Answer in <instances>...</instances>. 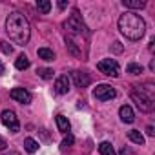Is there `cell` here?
I'll return each mask as SVG.
<instances>
[{
	"label": "cell",
	"mask_w": 155,
	"mask_h": 155,
	"mask_svg": "<svg viewBox=\"0 0 155 155\" xmlns=\"http://www.w3.org/2000/svg\"><path fill=\"white\" fill-rule=\"evenodd\" d=\"M75 142V139H73V135L71 133H68L66 137H64V140H62V148H68V146H71Z\"/></svg>",
	"instance_id": "24"
},
{
	"label": "cell",
	"mask_w": 155,
	"mask_h": 155,
	"mask_svg": "<svg viewBox=\"0 0 155 155\" xmlns=\"http://www.w3.org/2000/svg\"><path fill=\"white\" fill-rule=\"evenodd\" d=\"M4 71H6V69H4V64L0 62V75H4Z\"/></svg>",
	"instance_id": "30"
},
{
	"label": "cell",
	"mask_w": 155,
	"mask_h": 155,
	"mask_svg": "<svg viewBox=\"0 0 155 155\" xmlns=\"http://www.w3.org/2000/svg\"><path fill=\"white\" fill-rule=\"evenodd\" d=\"M37 55H38L42 60H55V53H53V49H49V48H40V49L37 51Z\"/></svg>",
	"instance_id": "15"
},
{
	"label": "cell",
	"mask_w": 155,
	"mask_h": 155,
	"mask_svg": "<svg viewBox=\"0 0 155 155\" xmlns=\"http://www.w3.org/2000/svg\"><path fill=\"white\" fill-rule=\"evenodd\" d=\"M57 126H58V131L62 133H69V120L64 117V115H57Z\"/></svg>",
	"instance_id": "12"
},
{
	"label": "cell",
	"mask_w": 155,
	"mask_h": 155,
	"mask_svg": "<svg viewBox=\"0 0 155 155\" xmlns=\"http://www.w3.org/2000/svg\"><path fill=\"white\" fill-rule=\"evenodd\" d=\"M119 31L130 40H139L146 33V24L139 15L126 11L124 15L119 17Z\"/></svg>",
	"instance_id": "2"
},
{
	"label": "cell",
	"mask_w": 155,
	"mask_h": 155,
	"mask_svg": "<svg viewBox=\"0 0 155 155\" xmlns=\"http://www.w3.org/2000/svg\"><path fill=\"white\" fill-rule=\"evenodd\" d=\"M0 49H2L6 55H11V53H13V46H11L8 40H0Z\"/></svg>",
	"instance_id": "22"
},
{
	"label": "cell",
	"mask_w": 155,
	"mask_h": 155,
	"mask_svg": "<svg viewBox=\"0 0 155 155\" xmlns=\"http://www.w3.org/2000/svg\"><path fill=\"white\" fill-rule=\"evenodd\" d=\"M37 9H38L42 15H46V13H49V9H51V2H49V0H38V2H37Z\"/></svg>",
	"instance_id": "18"
},
{
	"label": "cell",
	"mask_w": 155,
	"mask_h": 155,
	"mask_svg": "<svg viewBox=\"0 0 155 155\" xmlns=\"http://www.w3.org/2000/svg\"><path fill=\"white\" fill-rule=\"evenodd\" d=\"M128 139L131 140V142H135V144H144V137H142V133L139 131V130H131V131H128Z\"/></svg>",
	"instance_id": "14"
},
{
	"label": "cell",
	"mask_w": 155,
	"mask_h": 155,
	"mask_svg": "<svg viewBox=\"0 0 155 155\" xmlns=\"http://www.w3.org/2000/svg\"><path fill=\"white\" fill-rule=\"evenodd\" d=\"M6 31L9 35V38L18 44V46H26L29 42V37H31V28H29V22L28 18L18 13V11H13L8 20H6Z\"/></svg>",
	"instance_id": "1"
},
{
	"label": "cell",
	"mask_w": 155,
	"mask_h": 155,
	"mask_svg": "<svg viewBox=\"0 0 155 155\" xmlns=\"http://www.w3.org/2000/svg\"><path fill=\"white\" fill-rule=\"evenodd\" d=\"M6 146H8V144H6V140L0 137V150H6Z\"/></svg>",
	"instance_id": "27"
},
{
	"label": "cell",
	"mask_w": 155,
	"mask_h": 155,
	"mask_svg": "<svg viewBox=\"0 0 155 155\" xmlns=\"http://www.w3.org/2000/svg\"><path fill=\"white\" fill-rule=\"evenodd\" d=\"M126 71H128L130 75H140V73H142V66H140V64H135V62H131V64H128Z\"/></svg>",
	"instance_id": "20"
},
{
	"label": "cell",
	"mask_w": 155,
	"mask_h": 155,
	"mask_svg": "<svg viewBox=\"0 0 155 155\" xmlns=\"http://www.w3.org/2000/svg\"><path fill=\"white\" fill-rule=\"evenodd\" d=\"M119 117H120L122 122H128V124H131V122L135 120V113H133V110H131L128 104L120 106V110H119Z\"/></svg>",
	"instance_id": "11"
},
{
	"label": "cell",
	"mask_w": 155,
	"mask_h": 155,
	"mask_svg": "<svg viewBox=\"0 0 155 155\" xmlns=\"http://www.w3.org/2000/svg\"><path fill=\"white\" fill-rule=\"evenodd\" d=\"M2 122H4V126H6L11 133H17V131L20 130V122H18L15 111H11V110H4V111H2Z\"/></svg>",
	"instance_id": "7"
},
{
	"label": "cell",
	"mask_w": 155,
	"mask_h": 155,
	"mask_svg": "<svg viewBox=\"0 0 155 155\" xmlns=\"http://www.w3.org/2000/svg\"><path fill=\"white\" fill-rule=\"evenodd\" d=\"M9 97H11L13 101L20 102V104H29V102H31V93H29L28 90H24V88H15V90H11V91H9Z\"/></svg>",
	"instance_id": "8"
},
{
	"label": "cell",
	"mask_w": 155,
	"mask_h": 155,
	"mask_svg": "<svg viewBox=\"0 0 155 155\" xmlns=\"http://www.w3.org/2000/svg\"><path fill=\"white\" fill-rule=\"evenodd\" d=\"M9 155H18V153H15V151H13V153H9Z\"/></svg>",
	"instance_id": "32"
},
{
	"label": "cell",
	"mask_w": 155,
	"mask_h": 155,
	"mask_svg": "<svg viewBox=\"0 0 155 155\" xmlns=\"http://www.w3.org/2000/svg\"><path fill=\"white\" fill-rule=\"evenodd\" d=\"M146 133H148L150 137H153V135H155V131H153V126H148V128H146Z\"/></svg>",
	"instance_id": "26"
},
{
	"label": "cell",
	"mask_w": 155,
	"mask_h": 155,
	"mask_svg": "<svg viewBox=\"0 0 155 155\" xmlns=\"http://www.w3.org/2000/svg\"><path fill=\"white\" fill-rule=\"evenodd\" d=\"M64 28L68 29V33H71V35H88V28L84 26V22H82V18H81V15H79V11H73V15L64 22Z\"/></svg>",
	"instance_id": "4"
},
{
	"label": "cell",
	"mask_w": 155,
	"mask_h": 155,
	"mask_svg": "<svg viewBox=\"0 0 155 155\" xmlns=\"http://www.w3.org/2000/svg\"><path fill=\"white\" fill-rule=\"evenodd\" d=\"M117 95V91H115V88H111L110 84H99L95 90H93V97L97 99V101H111L113 97Z\"/></svg>",
	"instance_id": "6"
},
{
	"label": "cell",
	"mask_w": 155,
	"mask_h": 155,
	"mask_svg": "<svg viewBox=\"0 0 155 155\" xmlns=\"http://www.w3.org/2000/svg\"><path fill=\"white\" fill-rule=\"evenodd\" d=\"M130 97H131V101L137 104V108H139L140 111H151V110H153V97L148 95L140 86H135V88L130 91Z\"/></svg>",
	"instance_id": "3"
},
{
	"label": "cell",
	"mask_w": 155,
	"mask_h": 155,
	"mask_svg": "<svg viewBox=\"0 0 155 155\" xmlns=\"http://www.w3.org/2000/svg\"><path fill=\"white\" fill-rule=\"evenodd\" d=\"M55 91L58 95H66L69 91V79H68V75H60L58 79L55 81Z\"/></svg>",
	"instance_id": "10"
},
{
	"label": "cell",
	"mask_w": 155,
	"mask_h": 155,
	"mask_svg": "<svg viewBox=\"0 0 155 155\" xmlns=\"http://www.w3.org/2000/svg\"><path fill=\"white\" fill-rule=\"evenodd\" d=\"M24 148H26V151H28V153H35V151L38 150V142H37L35 139L28 137V139L24 140Z\"/></svg>",
	"instance_id": "16"
},
{
	"label": "cell",
	"mask_w": 155,
	"mask_h": 155,
	"mask_svg": "<svg viewBox=\"0 0 155 155\" xmlns=\"http://www.w3.org/2000/svg\"><path fill=\"white\" fill-rule=\"evenodd\" d=\"M66 6H68V2H66V0H60V2H58V8H60V9H64Z\"/></svg>",
	"instance_id": "28"
},
{
	"label": "cell",
	"mask_w": 155,
	"mask_h": 155,
	"mask_svg": "<svg viewBox=\"0 0 155 155\" xmlns=\"http://www.w3.org/2000/svg\"><path fill=\"white\" fill-rule=\"evenodd\" d=\"M153 44H155V40L151 38V40H150V51H153Z\"/></svg>",
	"instance_id": "31"
},
{
	"label": "cell",
	"mask_w": 155,
	"mask_h": 155,
	"mask_svg": "<svg viewBox=\"0 0 155 155\" xmlns=\"http://www.w3.org/2000/svg\"><path fill=\"white\" fill-rule=\"evenodd\" d=\"M99 151H101V155H115V150H113V146L110 142H101Z\"/></svg>",
	"instance_id": "17"
},
{
	"label": "cell",
	"mask_w": 155,
	"mask_h": 155,
	"mask_svg": "<svg viewBox=\"0 0 155 155\" xmlns=\"http://www.w3.org/2000/svg\"><path fill=\"white\" fill-rule=\"evenodd\" d=\"M97 68H99L101 73H104V75H108V77H119V71H120L117 60H113V58H104V60H101V62L97 64Z\"/></svg>",
	"instance_id": "5"
},
{
	"label": "cell",
	"mask_w": 155,
	"mask_h": 155,
	"mask_svg": "<svg viewBox=\"0 0 155 155\" xmlns=\"http://www.w3.org/2000/svg\"><path fill=\"white\" fill-rule=\"evenodd\" d=\"M15 66H17V69H28V68H29V58H28L26 55H20V57L17 58Z\"/></svg>",
	"instance_id": "19"
},
{
	"label": "cell",
	"mask_w": 155,
	"mask_h": 155,
	"mask_svg": "<svg viewBox=\"0 0 155 155\" xmlns=\"http://www.w3.org/2000/svg\"><path fill=\"white\" fill-rule=\"evenodd\" d=\"M66 46H68V49H69V53H71V55H75V57H79V55H81L79 48L75 46V42H73L71 38H66Z\"/></svg>",
	"instance_id": "21"
},
{
	"label": "cell",
	"mask_w": 155,
	"mask_h": 155,
	"mask_svg": "<svg viewBox=\"0 0 155 155\" xmlns=\"http://www.w3.org/2000/svg\"><path fill=\"white\" fill-rule=\"evenodd\" d=\"M38 75L42 77V79H51V77H53V69H49V68H42V69H38Z\"/></svg>",
	"instance_id": "23"
},
{
	"label": "cell",
	"mask_w": 155,
	"mask_h": 155,
	"mask_svg": "<svg viewBox=\"0 0 155 155\" xmlns=\"http://www.w3.org/2000/svg\"><path fill=\"white\" fill-rule=\"evenodd\" d=\"M122 4L130 9H142L146 8V2L144 0H122Z\"/></svg>",
	"instance_id": "13"
},
{
	"label": "cell",
	"mask_w": 155,
	"mask_h": 155,
	"mask_svg": "<svg viewBox=\"0 0 155 155\" xmlns=\"http://www.w3.org/2000/svg\"><path fill=\"white\" fill-rule=\"evenodd\" d=\"M120 153H122V155H131V151H130V150H126V148H122V150H120Z\"/></svg>",
	"instance_id": "29"
},
{
	"label": "cell",
	"mask_w": 155,
	"mask_h": 155,
	"mask_svg": "<svg viewBox=\"0 0 155 155\" xmlns=\"http://www.w3.org/2000/svg\"><path fill=\"white\" fill-rule=\"evenodd\" d=\"M71 79H73V82H75L77 88H86L91 82L90 75L88 73H82V71H71Z\"/></svg>",
	"instance_id": "9"
},
{
	"label": "cell",
	"mask_w": 155,
	"mask_h": 155,
	"mask_svg": "<svg viewBox=\"0 0 155 155\" xmlns=\"http://www.w3.org/2000/svg\"><path fill=\"white\" fill-rule=\"evenodd\" d=\"M111 49H113L115 53H120V51H122V44H120V42H113V46H111Z\"/></svg>",
	"instance_id": "25"
}]
</instances>
